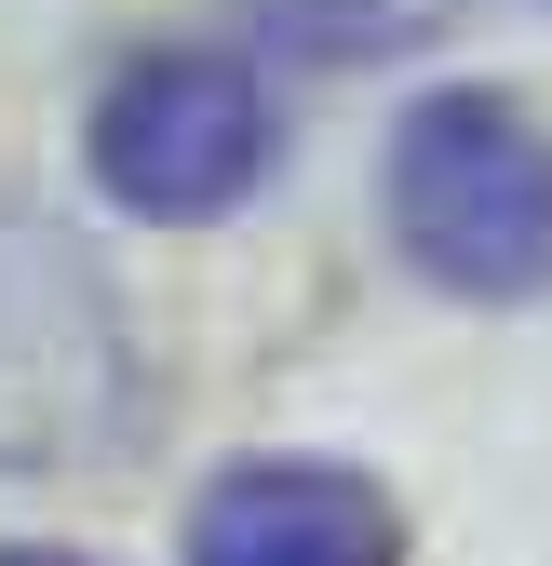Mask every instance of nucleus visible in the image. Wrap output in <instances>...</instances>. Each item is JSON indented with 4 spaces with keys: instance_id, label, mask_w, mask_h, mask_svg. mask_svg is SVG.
<instances>
[{
    "instance_id": "nucleus-1",
    "label": "nucleus",
    "mask_w": 552,
    "mask_h": 566,
    "mask_svg": "<svg viewBox=\"0 0 552 566\" xmlns=\"http://www.w3.org/2000/svg\"><path fill=\"white\" fill-rule=\"evenodd\" d=\"M391 230L458 297H539L552 283V135L512 95H432L391 135Z\"/></svg>"
},
{
    "instance_id": "nucleus-2",
    "label": "nucleus",
    "mask_w": 552,
    "mask_h": 566,
    "mask_svg": "<svg viewBox=\"0 0 552 566\" xmlns=\"http://www.w3.org/2000/svg\"><path fill=\"white\" fill-rule=\"evenodd\" d=\"M121 432V324L82 243L0 189V472L95 459Z\"/></svg>"
},
{
    "instance_id": "nucleus-3",
    "label": "nucleus",
    "mask_w": 552,
    "mask_h": 566,
    "mask_svg": "<svg viewBox=\"0 0 552 566\" xmlns=\"http://www.w3.org/2000/svg\"><path fill=\"white\" fill-rule=\"evenodd\" d=\"M95 176L108 202H135V217H230V202L269 176V95L256 67L230 54H135L121 82L95 95Z\"/></svg>"
},
{
    "instance_id": "nucleus-4",
    "label": "nucleus",
    "mask_w": 552,
    "mask_h": 566,
    "mask_svg": "<svg viewBox=\"0 0 552 566\" xmlns=\"http://www.w3.org/2000/svg\"><path fill=\"white\" fill-rule=\"evenodd\" d=\"M189 566H404V539H391L364 472H337V459H243V472L202 485Z\"/></svg>"
},
{
    "instance_id": "nucleus-5",
    "label": "nucleus",
    "mask_w": 552,
    "mask_h": 566,
    "mask_svg": "<svg viewBox=\"0 0 552 566\" xmlns=\"http://www.w3.org/2000/svg\"><path fill=\"white\" fill-rule=\"evenodd\" d=\"M458 0H256V28L284 41L297 67H378V54H418Z\"/></svg>"
},
{
    "instance_id": "nucleus-6",
    "label": "nucleus",
    "mask_w": 552,
    "mask_h": 566,
    "mask_svg": "<svg viewBox=\"0 0 552 566\" xmlns=\"http://www.w3.org/2000/svg\"><path fill=\"white\" fill-rule=\"evenodd\" d=\"M0 566H82V553H41V539H28V553H0Z\"/></svg>"
}]
</instances>
